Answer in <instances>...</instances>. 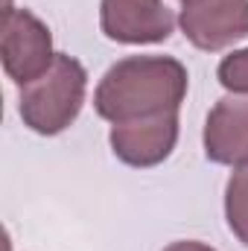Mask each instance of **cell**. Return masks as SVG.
<instances>
[{
	"label": "cell",
	"instance_id": "1",
	"mask_svg": "<svg viewBox=\"0 0 248 251\" xmlns=\"http://www.w3.org/2000/svg\"><path fill=\"white\" fill-rule=\"evenodd\" d=\"M187 82V67L173 56H128L111 64L99 79L94 108L114 126L178 111Z\"/></svg>",
	"mask_w": 248,
	"mask_h": 251
},
{
	"label": "cell",
	"instance_id": "2",
	"mask_svg": "<svg viewBox=\"0 0 248 251\" xmlns=\"http://www.w3.org/2000/svg\"><path fill=\"white\" fill-rule=\"evenodd\" d=\"M88 73L67 53H56L53 64L21 88V120L35 134L53 137L73 123L85 105Z\"/></svg>",
	"mask_w": 248,
	"mask_h": 251
},
{
	"label": "cell",
	"instance_id": "3",
	"mask_svg": "<svg viewBox=\"0 0 248 251\" xmlns=\"http://www.w3.org/2000/svg\"><path fill=\"white\" fill-rule=\"evenodd\" d=\"M0 56L3 70L12 82L21 88L38 79L56 59L53 53V35L41 18H35L29 9L9 6L3 15V38H0Z\"/></svg>",
	"mask_w": 248,
	"mask_h": 251
},
{
	"label": "cell",
	"instance_id": "4",
	"mask_svg": "<svg viewBox=\"0 0 248 251\" xmlns=\"http://www.w3.org/2000/svg\"><path fill=\"white\" fill-rule=\"evenodd\" d=\"M178 24L193 47L225 50L248 35V0H181Z\"/></svg>",
	"mask_w": 248,
	"mask_h": 251
},
{
	"label": "cell",
	"instance_id": "5",
	"mask_svg": "<svg viewBox=\"0 0 248 251\" xmlns=\"http://www.w3.org/2000/svg\"><path fill=\"white\" fill-rule=\"evenodd\" d=\"M99 26L117 44H161L173 35L175 18L164 0H102Z\"/></svg>",
	"mask_w": 248,
	"mask_h": 251
},
{
	"label": "cell",
	"instance_id": "6",
	"mask_svg": "<svg viewBox=\"0 0 248 251\" xmlns=\"http://www.w3.org/2000/svg\"><path fill=\"white\" fill-rule=\"evenodd\" d=\"M111 152L137 170L164 164L178 143V111L111 126Z\"/></svg>",
	"mask_w": 248,
	"mask_h": 251
},
{
	"label": "cell",
	"instance_id": "7",
	"mask_svg": "<svg viewBox=\"0 0 248 251\" xmlns=\"http://www.w3.org/2000/svg\"><path fill=\"white\" fill-rule=\"evenodd\" d=\"M204 155L213 164L248 167V97H222L204 123Z\"/></svg>",
	"mask_w": 248,
	"mask_h": 251
},
{
	"label": "cell",
	"instance_id": "8",
	"mask_svg": "<svg viewBox=\"0 0 248 251\" xmlns=\"http://www.w3.org/2000/svg\"><path fill=\"white\" fill-rule=\"evenodd\" d=\"M225 219L231 234L248 246V167H237L225 187Z\"/></svg>",
	"mask_w": 248,
	"mask_h": 251
},
{
	"label": "cell",
	"instance_id": "9",
	"mask_svg": "<svg viewBox=\"0 0 248 251\" xmlns=\"http://www.w3.org/2000/svg\"><path fill=\"white\" fill-rule=\"evenodd\" d=\"M219 85L231 94H243L248 97V47L246 50H234L231 56H225L219 62Z\"/></svg>",
	"mask_w": 248,
	"mask_h": 251
},
{
	"label": "cell",
	"instance_id": "10",
	"mask_svg": "<svg viewBox=\"0 0 248 251\" xmlns=\"http://www.w3.org/2000/svg\"><path fill=\"white\" fill-rule=\"evenodd\" d=\"M164 251H216V249H210V246H204L198 240H178V243L167 246Z\"/></svg>",
	"mask_w": 248,
	"mask_h": 251
}]
</instances>
